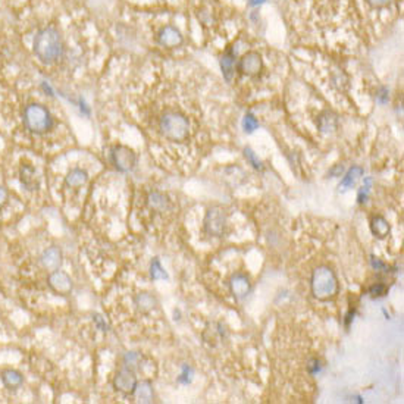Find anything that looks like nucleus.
I'll list each match as a JSON object with an SVG mask.
<instances>
[{
  "mask_svg": "<svg viewBox=\"0 0 404 404\" xmlns=\"http://www.w3.org/2000/svg\"><path fill=\"white\" fill-rule=\"evenodd\" d=\"M6 200H8V191L0 187V207L6 203Z\"/></svg>",
  "mask_w": 404,
  "mask_h": 404,
  "instance_id": "c756f323",
  "label": "nucleus"
},
{
  "mask_svg": "<svg viewBox=\"0 0 404 404\" xmlns=\"http://www.w3.org/2000/svg\"><path fill=\"white\" fill-rule=\"evenodd\" d=\"M149 203H150V206L153 209H156V210H163L168 206L167 197L163 194H160V193H152L149 196Z\"/></svg>",
  "mask_w": 404,
  "mask_h": 404,
  "instance_id": "aec40b11",
  "label": "nucleus"
},
{
  "mask_svg": "<svg viewBox=\"0 0 404 404\" xmlns=\"http://www.w3.org/2000/svg\"><path fill=\"white\" fill-rule=\"evenodd\" d=\"M21 181L28 190H37L38 182L36 178V171L30 165H24L21 168Z\"/></svg>",
  "mask_w": 404,
  "mask_h": 404,
  "instance_id": "ddd939ff",
  "label": "nucleus"
},
{
  "mask_svg": "<svg viewBox=\"0 0 404 404\" xmlns=\"http://www.w3.org/2000/svg\"><path fill=\"white\" fill-rule=\"evenodd\" d=\"M370 185H372V178H369L368 177V178L365 179V185H363V187L360 188V191H359V197H357L359 203H365L368 200Z\"/></svg>",
  "mask_w": 404,
  "mask_h": 404,
  "instance_id": "5701e85b",
  "label": "nucleus"
},
{
  "mask_svg": "<svg viewBox=\"0 0 404 404\" xmlns=\"http://www.w3.org/2000/svg\"><path fill=\"white\" fill-rule=\"evenodd\" d=\"M134 392H137V397L143 403H152V400H153V388H152L150 382H141L140 385L135 387Z\"/></svg>",
  "mask_w": 404,
  "mask_h": 404,
  "instance_id": "6ab92c4d",
  "label": "nucleus"
},
{
  "mask_svg": "<svg viewBox=\"0 0 404 404\" xmlns=\"http://www.w3.org/2000/svg\"><path fill=\"white\" fill-rule=\"evenodd\" d=\"M312 291L319 300H329L338 293V281L332 271L326 266L318 268L312 275Z\"/></svg>",
  "mask_w": 404,
  "mask_h": 404,
  "instance_id": "7ed1b4c3",
  "label": "nucleus"
},
{
  "mask_svg": "<svg viewBox=\"0 0 404 404\" xmlns=\"http://www.w3.org/2000/svg\"><path fill=\"white\" fill-rule=\"evenodd\" d=\"M221 68H222L226 81H231V78L234 75V68H235V56H234L232 50H228L224 55V58L221 60Z\"/></svg>",
  "mask_w": 404,
  "mask_h": 404,
  "instance_id": "4468645a",
  "label": "nucleus"
},
{
  "mask_svg": "<svg viewBox=\"0 0 404 404\" xmlns=\"http://www.w3.org/2000/svg\"><path fill=\"white\" fill-rule=\"evenodd\" d=\"M243 127H244V130L247 131V132H253V131L259 127V122H257V119L254 118L253 115H246L244 121H243Z\"/></svg>",
  "mask_w": 404,
  "mask_h": 404,
  "instance_id": "b1692460",
  "label": "nucleus"
},
{
  "mask_svg": "<svg viewBox=\"0 0 404 404\" xmlns=\"http://www.w3.org/2000/svg\"><path fill=\"white\" fill-rule=\"evenodd\" d=\"M263 62H262L260 55L257 52H247L238 63V69L244 75H257L260 72Z\"/></svg>",
  "mask_w": 404,
  "mask_h": 404,
  "instance_id": "0eeeda50",
  "label": "nucleus"
},
{
  "mask_svg": "<svg viewBox=\"0 0 404 404\" xmlns=\"http://www.w3.org/2000/svg\"><path fill=\"white\" fill-rule=\"evenodd\" d=\"M246 157L249 159L250 163H251L253 167L256 168V169H262V168H263V167H262L260 160H259V159L256 157V155H254V153H253V152H251L250 149H246Z\"/></svg>",
  "mask_w": 404,
  "mask_h": 404,
  "instance_id": "a878e982",
  "label": "nucleus"
},
{
  "mask_svg": "<svg viewBox=\"0 0 404 404\" xmlns=\"http://www.w3.org/2000/svg\"><path fill=\"white\" fill-rule=\"evenodd\" d=\"M204 226H206V231L209 234L215 235V237L222 235L224 228H225V215H224V212L221 209H218V207L210 209L207 212V215H206Z\"/></svg>",
  "mask_w": 404,
  "mask_h": 404,
  "instance_id": "423d86ee",
  "label": "nucleus"
},
{
  "mask_svg": "<svg viewBox=\"0 0 404 404\" xmlns=\"http://www.w3.org/2000/svg\"><path fill=\"white\" fill-rule=\"evenodd\" d=\"M370 229H372V234L375 237L385 238L388 235V232H390V225L382 216H376L370 222Z\"/></svg>",
  "mask_w": 404,
  "mask_h": 404,
  "instance_id": "2eb2a0df",
  "label": "nucleus"
},
{
  "mask_svg": "<svg viewBox=\"0 0 404 404\" xmlns=\"http://www.w3.org/2000/svg\"><path fill=\"white\" fill-rule=\"evenodd\" d=\"M190 373H191L190 369L187 368V366H184V373L181 375V378H179V381H181V382H184V384H188V382L191 381Z\"/></svg>",
  "mask_w": 404,
  "mask_h": 404,
  "instance_id": "c85d7f7f",
  "label": "nucleus"
},
{
  "mask_svg": "<svg viewBox=\"0 0 404 404\" xmlns=\"http://www.w3.org/2000/svg\"><path fill=\"white\" fill-rule=\"evenodd\" d=\"M370 294L373 296V297H381V296H385V293H387V287L382 286V284H376V286H373L370 290Z\"/></svg>",
  "mask_w": 404,
  "mask_h": 404,
  "instance_id": "bb28decb",
  "label": "nucleus"
},
{
  "mask_svg": "<svg viewBox=\"0 0 404 404\" xmlns=\"http://www.w3.org/2000/svg\"><path fill=\"white\" fill-rule=\"evenodd\" d=\"M135 303H137V306L143 310V312H147V310H150L155 306V298L152 297V296H149V294H141V296L137 297Z\"/></svg>",
  "mask_w": 404,
  "mask_h": 404,
  "instance_id": "412c9836",
  "label": "nucleus"
},
{
  "mask_svg": "<svg viewBox=\"0 0 404 404\" xmlns=\"http://www.w3.org/2000/svg\"><path fill=\"white\" fill-rule=\"evenodd\" d=\"M62 262V253L58 247H50L41 256V263L49 271H56Z\"/></svg>",
  "mask_w": 404,
  "mask_h": 404,
  "instance_id": "f8f14e48",
  "label": "nucleus"
},
{
  "mask_svg": "<svg viewBox=\"0 0 404 404\" xmlns=\"http://www.w3.org/2000/svg\"><path fill=\"white\" fill-rule=\"evenodd\" d=\"M113 384L118 391L124 392V394H132L137 387V378L134 376L131 369H122L115 376Z\"/></svg>",
  "mask_w": 404,
  "mask_h": 404,
  "instance_id": "1a4fd4ad",
  "label": "nucleus"
},
{
  "mask_svg": "<svg viewBox=\"0 0 404 404\" xmlns=\"http://www.w3.org/2000/svg\"><path fill=\"white\" fill-rule=\"evenodd\" d=\"M2 381H3V384L8 388H16V387H19L22 384V376H21L19 372L9 369V370H3L2 372Z\"/></svg>",
  "mask_w": 404,
  "mask_h": 404,
  "instance_id": "f3484780",
  "label": "nucleus"
},
{
  "mask_svg": "<svg viewBox=\"0 0 404 404\" xmlns=\"http://www.w3.org/2000/svg\"><path fill=\"white\" fill-rule=\"evenodd\" d=\"M112 162L121 172H128L135 167V155L128 147L118 146L112 150Z\"/></svg>",
  "mask_w": 404,
  "mask_h": 404,
  "instance_id": "39448f33",
  "label": "nucleus"
},
{
  "mask_svg": "<svg viewBox=\"0 0 404 404\" xmlns=\"http://www.w3.org/2000/svg\"><path fill=\"white\" fill-rule=\"evenodd\" d=\"M24 121L27 128L36 134H43L52 128L53 119L47 109L41 105H30L25 107Z\"/></svg>",
  "mask_w": 404,
  "mask_h": 404,
  "instance_id": "20e7f679",
  "label": "nucleus"
},
{
  "mask_svg": "<svg viewBox=\"0 0 404 404\" xmlns=\"http://www.w3.org/2000/svg\"><path fill=\"white\" fill-rule=\"evenodd\" d=\"M263 0H251V5H257V3H262Z\"/></svg>",
  "mask_w": 404,
  "mask_h": 404,
  "instance_id": "473e14b6",
  "label": "nucleus"
},
{
  "mask_svg": "<svg viewBox=\"0 0 404 404\" xmlns=\"http://www.w3.org/2000/svg\"><path fill=\"white\" fill-rule=\"evenodd\" d=\"M231 291L232 294L235 296L237 298H243L246 297L249 294L250 291V282L249 278L246 275H234L232 279H231Z\"/></svg>",
  "mask_w": 404,
  "mask_h": 404,
  "instance_id": "9b49d317",
  "label": "nucleus"
},
{
  "mask_svg": "<svg viewBox=\"0 0 404 404\" xmlns=\"http://www.w3.org/2000/svg\"><path fill=\"white\" fill-rule=\"evenodd\" d=\"M87 172L83 169H72L71 172L68 174L66 177V185L71 187V188H77V187H81L87 182Z\"/></svg>",
  "mask_w": 404,
  "mask_h": 404,
  "instance_id": "dca6fc26",
  "label": "nucleus"
},
{
  "mask_svg": "<svg viewBox=\"0 0 404 404\" xmlns=\"http://www.w3.org/2000/svg\"><path fill=\"white\" fill-rule=\"evenodd\" d=\"M363 175V169L359 167H354L351 168L348 172H347V175H345L344 178H343V181H341V184H340V188L341 190H347L348 187H351L354 182H356L357 179L360 178Z\"/></svg>",
  "mask_w": 404,
  "mask_h": 404,
  "instance_id": "a211bd4d",
  "label": "nucleus"
},
{
  "mask_svg": "<svg viewBox=\"0 0 404 404\" xmlns=\"http://www.w3.org/2000/svg\"><path fill=\"white\" fill-rule=\"evenodd\" d=\"M34 52L37 58L46 63H52L60 59L63 53V44L59 31L53 27L41 30L34 40Z\"/></svg>",
  "mask_w": 404,
  "mask_h": 404,
  "instance_id": "f03ea898",
  "label": "nucleus"
},
{
  "mask_svg": "<svg viewBox=\"0 0 404 404\" xmlns=\"http://www.w3.org/2000/svg\"><path fill=\"white\" fill-rule=\"evenodd\" d=\"M365 2H366V5H369L373 9H382V8H387L388 5L392 3V0H365Z\"/></svg>",
  "mask_w": 404,
  "mask_h": 404,
  "instance_id": "393cba45",
  "label": "nucleus"
},
{
  "mask_svg": "<svg viewBox=\"0 0 404 404\" xmlns=\"http://www.w3.org/2000/svg\"><path fill=\"white\" fill-rule=\"evenodd\" d=\"M49 286L55 293H58L60 296H66L72 291L71 278L60 271H56L49 276Z\"/></svg>",
  "mask_w": 404,
  "mask_h": 404,
  "instance_id": "6e6552de",
  "label": "nucleus"
},
{
  "mask_svg": "<svg viewBox=\"0 0 404 404\" xmlns=\"http://www.w3.org/2000/svg\"><path fill=\"white\" fill-rule=\"evenodd\" d=\"M124 360H125V365L127 366H135L138 363V360H140V356L137 353H128Z\"/></svg>",
  "mask_w": 404,
  "mask_h": 404,
  "instance_id": "cd10ccee",
  "label": "nucleus"
},
{
  "mask_svg": "<svg viewBox=\"0 0 404 404\" xmlns=\"http://www.w3.org/2000/svg\"><path fill=\"white\" fill-rule=\"evenodd\" d=\"M309 370L312 372V373H316V372H319V362H318V360H313V362L310 363Z\"/></svg>",
  "mask_w": 404,
  "mask_h": 404,
  "instance_id": "7c9ffc66",
  "label": "nucleus"
},
{
  "mask_svg": "<svg viewBox=\"0 0 404 404\" xmlns=\"http://www.w3.org/2000/svg\"><path fill=\"white\" fill-rule=\"evenodd\" d=\"M372 265H373V268H378V269H384V268H385V266H384V263H381L379 260H373V259H372Z\"/></svg>",
  "mask_w": 404,
  "mask_h": 404,
  "instance_id": "2f4dec72",
  "label": "nucleus"
},
{
  "mask_svg": "<svg viewBox=\"0 0 404 404\" xmlns=\"http://www.w3.org/2000/svg\"><path fill=\"white\" fill-rule=\"evenodd\" d=\"M150 275L153 279H168V274L163 271L160 262L155 259L152 262V268H150Z\"/></svg>",
  "mask_w": 404,
  "mask_h": 404,
  "instance_id": "4be33fe9",
  "label": "nucleus"
},
{
  "mask_svg": "<svg viewBox=\"0 0 404 404\" xmlns=\"http://www.w3.org/2000/svg\"><path fill=\"white\" fill-rule=\"evenodd\" d=\"M190 119L179 110H168L159 119V131L168 141H185L190 135Z\"/></svg>",
  "mask_w": 404,
  "mask_h": 404,
  "instance_id": "f257e3e1",
  "label": "nucleus"
},
{
  "mask_svg": "<svg viewBox=\"0 0 404 404\" xmlns=\"http://www.w3.org/2000/svg\"><path fill=\"white\" fill-rule=\"evenodd\" d=\"M157 40H159V43L163 47H178L179 44L182 43V36H181V33L175 27L167 25L165 28L160 30Z\"/></svg>",
  "mask_w": 404,
  "mask_h": 404,
  "instance_id": "9d476101",
  "label": "nucleus"
}]
</instances>
